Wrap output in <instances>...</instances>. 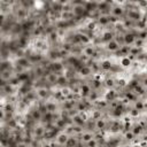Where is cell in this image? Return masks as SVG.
Segmentation results:
<instances>
[{
	"mask_svg": "<svg viewBox=\"0 0 147 147\" xmlns=\"http://www.w3.org/2000/svg\"><path fill=\"white\" fill-rule=\"evenodd\" d=\"M70 134L65 131V130H59L56 131V133L53 137V142L55 145V147H64L68 142V140L70 139Z\"/></svg>",
	"mask_w": 147,
	"mask_h": 147,
	"instance_id": "5b68a950",
	"label": "cell"
},
{
	"mask_svg": "<svg viewBox=\"0 0 147 147\" xmlns=\"http://www.w3.org/2000/svg\"><path fill=\"white\" fill-rule=\"evenodd\" d=\"M29 147H41V142H40V140L39 141H30Z\"/></svg>",
	"mask_w": 147,
	"mask_h": 147,
	"instance_id": "9c48e42d",
	"label": "cell"
},
{
	"mask_svg": "<svg viewBox=\"0 0 147 147\" xmlns=\"http://www.w3.org/2000/svg\"><path fill=\"white\" fill-rule=\"evenodd\" d=\"M102 86L103 90H113V88H118L117 80L114 74L110 75H105V78L102 80Z\"/></svg>",
	"mask_w": 147,
	"mask_h": 147,
	"instance_id": "52a82bcc",
	"label": "cell"
},
{
	"mask_svg": "<svg viewBox=\"0 0 147 147\" xmlns=\"http://www.w3.org/2000/svg\"><path fill=\"white\" fill-rule=\"evenodd\" d=\"M47 130V124L44 123L42 121L38 122H32V124L29 127V139L30 141H39L45 138Z\"/></svg>",
	"mask_w": 147,
	"mask_h": 147,
	"instance_id": "6da1fadb",
	"label": "cell"
},
{
	"mask_svg": "<svg viewBox=\"0 0 147 147\" xmlns=\"http://www.w3.org/2000/svg\"><path fill=\"white\" fill-rule=\"evenodd\" d=\"M109 116L107 115H103L96 119H94L93 122H91L88 124V127H91L94 132L96 133H103V132H107L108 131V126H109Z\"/></svg>",
	"mask_w": 147,
	"mask_h": 147,
	"instance_id": "277c9868",
	"label": "cell"
},
{
	"mask_svg": "<svg viewBox=\"0 0 147 147\" xmlns=\"http://www.w3.org/2000/svg\"><path fill=\"white\" fill-rule=\"evenodd\" d=\"M32 90L34 92V95H36V99H37L38 102H44L47 99L52 98V90H51V87L45 85V84H42V83L38 84V85H33Z\"/></svg>",
	"mask_w": 147,
	"mask_h": 147,
	"instance_id": "3957f363",
	"label": "cell"
},
{
	"mask_svg": "<svg viewBox=\"0 0 147 147\" xmlns=\"http://www.w3.org/2000/svg\"><path fill=\"white\" fill-rule=\"evenodd\" d=\"M95 136H96V132H94L91 127H86V129H85V130L77 137L80 147L84 146L85 144H87L88 141H91L93 138H95Z\"/></svg>",
	"mask_w": 147,
	"mask_h": 147,
	"instance_id": "8992f818",
	"label": "cell"
},
{
	"mask_svg": "<svg viewBox=\"0 0 147 147\" xmlns=\"http://www.w3.org/2000/svg\"><path fill=\"white\" fill-rule=\"evenodd\" d=\"M132 46H136V47H138L140 49H145L146 48V39H142V38L138 37V36H136V39H134Z\"/></svg>",
	"mask_w": 147,
	"mask_h": 147,
	"instance_id": "ba28073f",
	"label": "cell"
},
{
	"mask_svg": "<svg viewBox=\"0 0 147 147\" xmlns=\"http://www.w3.org/2000/svg\"><path fill=\"white\" fill-rule=\"evenodd\" d=\"M126 14V7L125 2H110L108 15L114 20H122L125 17Z\"/></svg>",
	"mask_w": 147,
	"mask_h": 147,
	"instance_id": "7a4b0ae2",
	"label": "cell"
}]
</instances>
